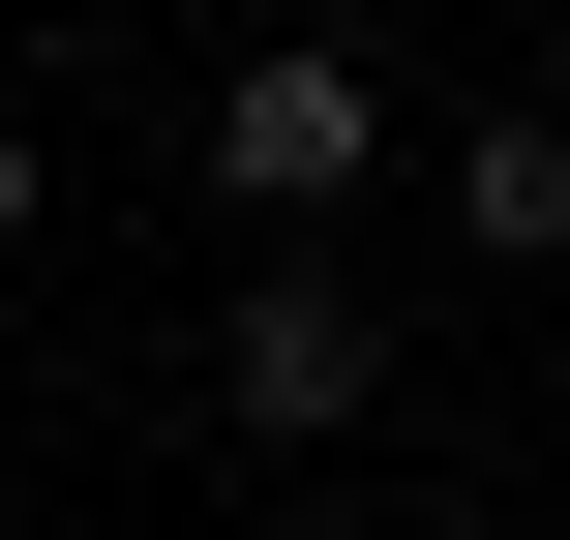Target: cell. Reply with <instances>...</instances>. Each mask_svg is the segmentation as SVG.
<instances>
[{"mask_svg":"<svg viewBox=\"0 0 570 540\" xmlns=\"http://www.w3.org/2000/svg\"><path fill=\"white\" fill-rule=\"evenodd\" d=\"M361 180H391V60H361V30H240V60H210V210H240V240H331Z\"/></svg>","mask_w":570,"mask_h":540,"instance_id":"6da1fadb","label":"cell"},{"mask_svg":"<svg viewBox=\"0 0 570 540\" xmlns=\"http://www.w3.org/2000/svg\"><path fill=\"white\" fill-rule=\"evenodd\" d=\"M210 391H240V451H331V421L391 391V331H361V271H301V240H271V271H240V331H210Z\"/></svg>","mask_w":570,"mask_h":540,"instance_id":"7a4b0ae2","label":"cell"},{"mask_svg":"<svg viewBox=\"0 0 570 540\" xmlns=\"http://www.w3.org/2000/svg\"><path fill=\"white\" fill-rule=\"evenodd\" d=\"M451 210H481V271H570V120H481Z\"/></svg>","mask_w":570,"mask_h":540,"instance_id":"3957f363","label":"cell"},{"mask_svg":"<svg viewBox=\"0 0 570 540\" xmlns=\"http://www.w3.org/2000/svg\"><path fill=\"white\" fill-rule=\"evenodd\" d=\"M0 240H30V120H0Z\"/></svg>","mask_w":570,"mask_h":540,"instance_id":"277c9868","label":"cell"},{"mask_svg":"<svg viewBox=\"0 0 570 540\" xmlns=\"http://www.w3.org/2000/svg\"><path fill=\"white\" fill-rule=\"evenodd\" d=\"M511 540H541V511H511Z\"/></svg>","mask_w":570,"mask_h":540,"instance_id":"5b68a950","label":"cell"}]
</instances>
